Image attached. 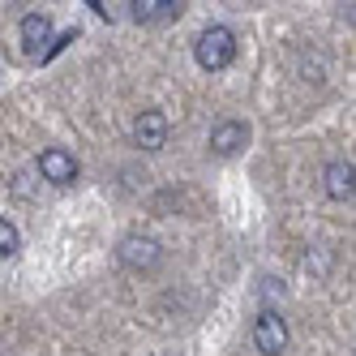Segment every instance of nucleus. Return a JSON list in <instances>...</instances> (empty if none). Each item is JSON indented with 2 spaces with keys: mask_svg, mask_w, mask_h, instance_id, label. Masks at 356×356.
Segmentation results:
<instances>
[{
  "mask_svg": "<svg viewBox=\"0 0 356 356\" xmlns=\"http://www.w3.org/2000/svg\"><path fill=\"white\" fill-rule=\"evenodd\" d=\"M352 159H335L326 168V193L335 197V202H352Z\"/></svg>",
  "mask_w": 356,
  "mask_h": 356,
  "instance_id": "nucleus-8",
  "label": "nucleus"
},
{
  "mask_svg": "<svg viewBox=\"0 0 356 356\" xmlns=\"http://www.w3.org/2000/svg\"><path fill=\"white\" fill-rule=\"evenodd\" d=\"M193 56H197V65L207 73H219V69H227L236 60V35L227 26H207L197 35V43H193Z\"/></svg>",
  "mask_w": 356,
  "mask_h": 356,
  "instance_id": "nucleus-1",
  "label": "nucleus"
},
{
  "mask_svg": "<svg viewBox=\"0 0 356 356\" xmlns=\"http://www.w3.org/2000/svg\"><path fill=\"white\" fill-rule=\"evenodd\" d=\"M39 172H43V181H52V185H73L78 181V159L60 146H47L39 155Z\"/></svg>",
  "mask_w": 356,
  "mask_h": 356,
  "instance_id": "nucleus-3",
  "label": "nucleus"
},
{
  "mask_svg": "<svg viewBox=\"0 0 356 356\" xmlns=\"http://www.w3.org/2000/svg\"><path fill=\"white\" fill-rule=\"evenodd\" d=\"M13 253H17V227L0 219V258H13Z\"/></svg>",
  "mask_w": 356,
  "mask_h": 356,
  "instance_id": "nucleus-10",
  "label": "nucleus"
},
{
  "mask_svg": "<svg viewBox=\"0 0 356 356\" xmlns=\"http://www.w3.org/2000/svg\"><path fill=\"white\" fill-rule=\"evenodd\" d=\"M47 43H52V17L47 13H26L22 17V47L31 56H43Z\"/></svg>",
  "mask_w": 356,
  "mask_h": 356,
  "instance_id": "nucleus-6",
  "label": "nucleus"
},
{
  "mask_svg": "<svg viewBox=\"0 0 356 356\" xmlns=\"http://www.w3.org/2000/svg\"><path fill=\"white\" fill-rule=\"evenodd\" d=\"M120 262L134 266V270H150V266L159 262V245L150 241V236H124L120 241Z\"/></svg>",
  "mask_w": 356,
  "mask_h": 356,
  "instance_id": "nucleus-7",
  "label": "nucleus"
},
{
  "mask_svg": "<svg viewBox=\"0 0 356 356\" xmlns=\"http://www.w3.org/2000/svg\"><path fill=\"white\" fill-rule=\"evenodd\" d=\"M253 348H258L262 356H279L288 348V322L275 309H262L258 322H253Z\"/></svg>",
  "mask_w": 356,
  "mask_h": 356,
  "instance_id": "nucleus-2",
  "label": "nucleus"
},
{
  "mask_svg": "<svg viewBox=\"0 0 356 356\" xmlns=\"http://www.w3.org/2000/svg\"><path fill=\"white\" fill-rule=\"evenodd\" d=\"M176 13H181L176 0H138V5H134V17L138 22H168Z\"/></svg>",
  "mask_w": 356,
  "mask_h": 356,
  "instance_id": "nucleus-9",
  "label": "nucleus"
},
{
  "mask_svg": "<svg viewBox=\"0 0 356 356\" xmlns=\"http://www.w3.org/2000/svg\"><path fill=\"white\" fill-rule=\"evenodd\" d=\"M134 142L142 146V150H159L163 142H168V116L163 112H142L138 120H134Z\"/></svg>",
  "mask_w": 356,
  "mask_h": 356,
  "instance_id": "nucleus-5",
  "label": "nucleus"
},
{
  "mask_svg": "<svg viewBox=\"0 0 356 356\" xmlns=\"http://www.w3.org/2000/svg\"><path fill=\"white\" fill-rule=\"evenodd\" d=\"M249 146V124L245 120H219L215 129H211V150L215 155H236V150Z\"/></svg>",
  "mask_w": 356,
  "mask_h": 356,
  "instance_id": "nucleus-4",
  "label": "nucleus"
}]
</instances>
